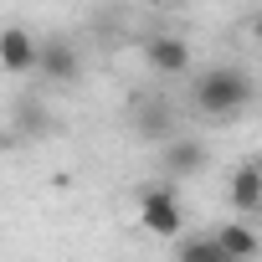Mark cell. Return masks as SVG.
Here are the masks:
<instances>
[{
	"mask_svg": "<svg viewBox=\"0 0 262 262\" xmlns=\"http://www.w3.org/2000/svg\"><path fill=\"white\" fill-rule=\"evenodd\" d=\"M252 36H257V41H262V11H257V16H252Z\"/></svg>",
	"mask_w": 262,
	"mask_h": 262,
	"instance_id": "cell-11",
	"label": "cell"
},
{
	"mask_svg": "<svg viewBox=\"0 0 262 262\" xmlns=\"http://www.w3.org/2000/svg\"><path fill=\"white\" fill-rule=\"evenodd\" d=\"M247 98H252V77L236 67H211L195 77V108L206 118H231L236 108H247Z\"/></svg>",
	"mask_w": 262,
	"mask_h": 262,
	"instance_id": "cell-1",
	"label": "cell"
},
{
	"mask_svg": "<svg viewBox=\"0 0 262 262\" xmlns=\"http://www.w3.org/2000/svg\"><path fill=\"white\" fill-rule=\"evenodd\" d=\"M170 108L165 103H149V108H139V134L144 139H170Z\"/></svg>",
	"mask_w": 262,
	"mask_h": 262,
	"instance_id": "cell-9",
	"label": "cell"
},
{
	"mask_svg": "<svg viewBox=\"0 0 262 262\" xmlns=\"http://www.w3.org/2000/svg\"><path fill=\"white\" fill-rule=\"evenodd\" d=\"M0 67H6L11 77L36 72V36L26 26H6V31H0Z\"/></svg>",
	"mask_w": 262,
	"mask_h": 262,
	"instance_id": "cell-4",
	"label": "cell"
},
{
	"mask_svg": "<svg viewBox=\"0 0 262 262\" xmlns=\"http://www.w3.org/2000/svg\"><path fill=\"white\" fill-rule=\"evenodd\" d=\"M36 72L47 77V82H77V72H82V62H77V52H72V41H36Z\"/></svg>",
	"mask_w": 262,
	"mask_h": 262,
	"instance_id": "cell-3",
	"label": "cell"
},
{
	"mask_svg": "<svg viewBox=\"0 0 262 262\" xmlns=\"http://www.w3.org/2000/svg\"><path fill=\"white\" fill-rule=\"evenodd\" d=\"M231 206L236 211H262V160H247V165H236V175H231Z\"/></svg>",
	"mask_w": 262,
	"mask_h": 262,
	"instance_id": "cell-6",
	"label": "cell"
},
{
	"mask_svg": "<svg viewBox=\"0 0 262 262\" xmlns=\"http://www.w3.org/2000/svg\"><path fill=\"white\" fill-rule=\"evenodd\" d=\"M211 242L221 247V257H226V262H247V257H257V252H262V236H257L252 226H242V221H226Z\"/></svg>",
	"mask_w": 262,
	"mask_h": 262,
	"instance_id": "cell-7",
	"label": "cell"
},
{
	"mask_svg": "<svg viewBox=\"0 0 262 262\" xmlns=\"http://www.w3.org/2000/svg\"><path fill=\"white\" fill-rule=\"evenodd\" d=\"M180 262H226V257H221V247H216L211 236H190V242L180 247Z\"/></svg>",
	"mask_w": 262,
	"mask_h": 262,
	"instance_id": "cell-10",
	"label": "cell"
},
{
	"mask_svg": "<svg viewBox=\"0 0 262 262\" xmlns=\"http://www.w3.org/2000/svg\"><path fill=\"white\" fill-rule=\"evenodd\" d=\"M165 170H170V175H195V170H206V144H201V139H175V144L165 149Z\"/></svg>",
	"mask_w": 262,
	"mask_h": 262,
	"instance_id": "cell-8",
	"label": "cell"
},
{
	"mask_svg": "<svg viewBox=\"0 0 262 262\" xmlns=\"http://www.w3.org/2000/svg\"><path fill=\"white\" fill-rule=\"evenodd\" d=\"M144 62H149L155 72H165V77H180V72L190 67V47H185L180 36H149V41H144Z\"/></svg>",
	"mask_w": 262,
	"mask_h": 262,
	"instance_id": "cell-5",
	"label": "cell"
},
{
	"mask_svg": "<svg viewBox=\"0 0 262 262\" xmlns=\"http://www.w3.org/2000/svg\"><path fill=\"white\" fill-rule=\"evenodd\" d=\"M139 221H144V231H155V236H180V201H175V190H165V185H155V190H144L139 195Z\"/></svg>",
	"mask_w": 262,
	"mask_h": 262,
	"instance_id": "cell-2",
	"label": "cell"
},
{
	"mask_svg": "<svg viewBox=\"0 0 262 262\" xmlns=\"http://www.w3.org/2000/svg\"><path fill=\"white\" fill-rule=\"evenodd\" d=\"M0 149H6V134H0Z\"/></svg>",
	"mask_w": 262,
	"mask_h": 262,
	"instance_id": "cell-12",
	"label": "cell"
}]
</instances>
